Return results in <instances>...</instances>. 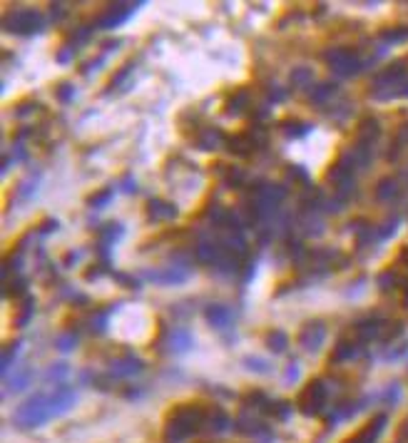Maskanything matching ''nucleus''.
Segmentation results:
<instances>
[{
  "label": "nucleus",
  "mask_w": 408,
  "mask_h": 443,
  "mask_svg": "<svg viewBox=\"0 0 408 443\" xmlns=\"http://www.w3.org/2000/svg\"><path fill=\"white\" fill-rule=\"evenodd\" d=\"M207 409L204 406H180L172 411L167 421V441H182V438L192 436L207 424Z\"/></svg>",
  "instance_id": "obj_1"
},
{
  "label": "nucleus",
  "mask_w": 408,
  "mask_h": 443,
  "mask_svg": "<svg viewBox=\"0 0 408 443\" xmlns=\"http://www.w3.org/2000/svg\"><path fill=\"white\" fill-rule=\"evenodd\" d=\"M324 386L321 384H309L304 389V393L299 396V406H301V411H316L319 406L324 404Z\"/></svg>",
  "instance_id": "obj_2"
},
{
  "label": "nucleus",
  "mask_w": 408,
  "mask_h": 443,
  "mask_svg": "<svg viewBox=\"0 0 408 443\" xmlns=\"http://www.w3.org/2000/svg\"><path fill=\"white\" fill-rule=\"evenodd\" d=\"M383 421H386V418H383V416H376L374 421H369V424H366L361 431H358L356 436L351 438V441H346V443H374V441H376V436L381 433Z\"/></svg>",
  "instance_id": "obj_3"
},
{
  "label": "nucleus",
  "mask_w": 408,
  "mask_h": 443,
  "mask_svg": "<svg viewBox=\"0 0 408 443\" xmlns=\"http://www.w3.org/2000/svg\"><path fill=\"white\" fill-rule=\"evenodd\" d=\"M376 135H378V122H376V120H366V122L361 125V137L363 140H374Z\"/></svg>",
  "instance_id": "obj_4"
},
{
  "label": "nucleus",
  "mask_w": 408,
  "mask_h": 443,
  "mask_svg": "<svg viewBox=\"0 0 408 443\" xmlns=\"http://www.w3.org/2000/svg\"><path fill=\"white\" fill-rule=\"evenodd\" d=\"M408 142V125H403L401 132H398V140H396V144H406Z\"/></svg>",
  "instance_id": "obj_5"
},
{
  "label": "nucleus",
  "mask_w": 408,
  "mask_h": 443,
  "mask_svg": "<svg viewBox=\"0 0 408 443\" xmlns=\"http://www.w3.org/2000/svg\"><path fill=\"white\" fill-rule=\"evenodd\" d=\"M401 259H403V261H406V264H408V247H406V249H403V255H401Z\"/></svg>",
  "instance_id": "obj_6"
}]
</instances>
